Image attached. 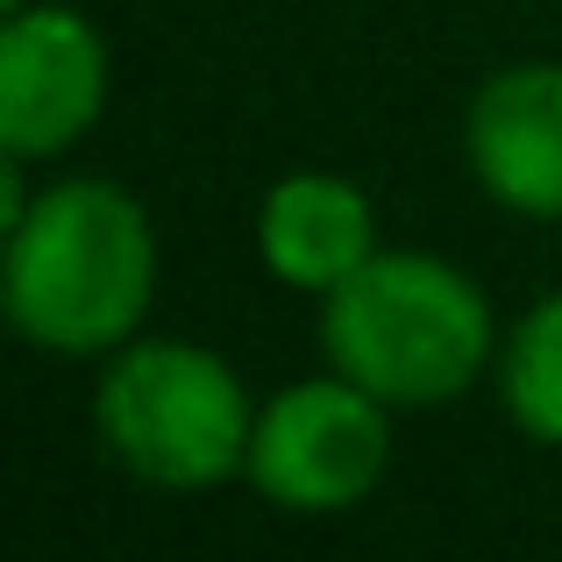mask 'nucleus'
<instances>
[{
    "instance_id": "nucleus-3",
    "label": "nucleus",
    "mask_w": 562,
    "mask_h": 562,
    "mask_svg": "<svg viewBox=\"0 0 562 562\" xmlns=\"http://www.w3.org/2000/svg\"><path fill=\"white\" fill-rule=\"evenodd\" d=\"M257 398L214 342L150 335L100 357L93 378V441L122 477L150 492H214L243 477Z\"/></svg>"
},
{
    "instance_id": "nucleus-4",
    "label": "nucleus",
    "mask_w": 562,
    "mask_h": 562,
    "mask_svg": "<svg viewBox=\"0 0 562 562\" xmlns=\"http://www.w3.org/2000/svg\"><path fill=\"white\" fill-rule=\"evenodd\" d=\"M392 420L398 413L378 392H363L357 378L321 363L314 378H292L271 398H257V435H249L243 484L271 513H292V520L357 513L392 477V456H398Z\"/></svg>"
},
{
    "instance_id": "nucleus-1",
    "label": "nucleus",
    "mask_w": 562,
    "mask_h": 562,
    "mask_svg": "<svg viewBox=\"0 0 562 562\" xmlns=\"http://www.w3.org/2000/svg\"><path fill=\"white\" fill-rule=\"evenodd\" d=\"M165 243L128 186L71 171L43 179L0 221V306L36 357L100 363L150 328Z\"/></svg>"
},
{
    "instance_id": "nucleus-8",
    "label": "nucleus",
    "mask_w": 562,
    "mask_h": 562,
    "mask_svg": "<svg viewBox=\"0 0 562 562\" xmlns=\"http://www.w3.org/2000/svg\"><path fill=\"white\" fill-rule=\"evenodd\" d=\"M492 392L535 449H562V285L541 292L506 328L492 363Z\"/></svg>"
},
{
    "instance_id": "nucleus-5",
    "label": "nucleus",
    "mask_w": 562,
    "mask_h": 562,
    "mask_svg": "<svg viewBox=\"0 0 562 562\" xmlns=\"http://www.w3.org/2000/svg\"><path fill=\"white\" fill-rule=\"evenodd\" d=\"M114 100V50L71 0H22L0 14V157L50 165L79 150Z\"/></svg>"
},
{
    "instance_id": "nucleus-7",
    "label": "nucleus",
    "mask_w": 562,
    "mask_h": 562,
    "mask_svg": "<svg viewBox=\"0 0 562 562\" xmlns=\"http://www.w3.org/2000/svg\"><path fill=\"white\" fill-rule=\"evenodd\" d=\"M249 243H257L263 278L285 292H306V300H328L349 271H363L384 249L371 192L328 165H300L263 186Z\"/></svg>"
},
{
    "instance_id": "nucleus-6",
    "label": "nucleus",
    "mask_w": 562,
    "mask_h": 562,
    "mask_svg": "<svg viewBox=\"0 0 562 562\" xmlns=\"http://www.w3.org/2000/svg\"><path fill=\"white\" fill-rule=\"evenodd\" d=\"M463 165L492 206L562 221V57H513L470 86Z\"/></svg>"
},
{
    "instance_id": "nucleus-9",
    "label": "nucleus",
    "mask_w": 562,
    "mask_h": 562,
    "mask_svg": "<svg viewBox=\"0 0 562 562\" xmlns=\"http://www.w3.org/2000/svg\"><path fill=\"white\" fill-rule=\"evenodd\" d=\"M0 8H22V0H0Z\"/></svg>"
},
{
    "instance_id": "nucleus-2",
    "label": "nucleus",
    "mask_w": 562,
    "mask_h": 562,
    "mask_svg": "<svg viewBox=\"0 0 562 562\" xmlns=\"http://www.w3.org/2000/svg\"><path fill=\"white\" fill-rule=\"evenodd\" d=\"M484 285L441 249H378L321 300V363L378 392L392 413H435L477 392L498 363Z\"/></svg>"
}]
</instances>
